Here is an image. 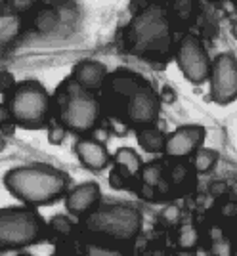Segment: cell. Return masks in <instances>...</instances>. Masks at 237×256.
<instances>
[{
  "label": "cell",
  "instance_id": "13",
  "mask_svg": "<svg viewBox=\"0 0 237 256\" xmlns=\"http://www.w3.org/2000/svg\"><path fill=\"white\" fill-rule=\"evenodd\" d=\"M75 153L78 160H80V164L92 172L106 170L109 160H111L106 144L92 138V136H88V134H82L75 142Z\"/></svg>",
  "mask_w": 237,
  "mask_h": 256
},
{
  "label": "cell",
  "instance_id": "23",
  "mask_svg": "<svg viewBox=\"0 0 237 256\" xmlns=\"http://www.w3.org/2000/svg\"><path fill=\"white\" fill-rule=\"evenodd\" d=\"M210 252L218 256L232 254V243L226 239V235L222 234L220 228H212V246H210Z\"/></svg>",
  "mask_w": 237,
  "mask_h": 256
},
{
  "label": "cell",
  "instance_id": "1",
  "mask_svg": "<svg viewBox=\"0 0 237 256\" xmlns=\"http://www.w3.org/2000/svg\"><path fill=\"white\" fill-rule=\"evenodd\" d=\"M4 186L20 203L27 206H48L69 192V176L50 164H22L4 174Z\"/></svg>",
  "mask_w": 237,
  "mask_h": 256
},
{
  "label": "cell",
  "instance_id": "3",
  "mask_svg": "<svg viewBox=\"0 0 237 256\" xmlns=\"http://www.w3.org/2000/svg\"><path fill=\"white\" fill-rule=\"evenodd\" d=\"M142 212L126 203L98 204L80 218L82 232L108 245H128L142 232Z\"/></svg>",
  "mask_w": 237,
  "mask_h": 256
},
{
  "label": "cell",
  "instance_id": "7",
  "mask_svg": "<svg viewBox=\"0 0 237 256\" xmlns=\"http://www.w3.org/2000/svg\"><path fill=\"white\" fill-rule=\"evenodd\" d=\"M176 64L186 80L203 84L210 75V58L203 40L195 32H184L176 44Z\"/></svg>",
  "mask_w": 237,
  "mask_h": 256
},
{
  "label": "cell",
  "instance_id": "29",
  "mask_svg": "<svg viewBox=\"0 0 237 256\" xmlns=\"http://www.w3.org/2000/svg\"><path fill=\"white\" fill-rule=\"evenodd\" d=\"M178 216H180V208L176 206V204H170V206H166L164 210H162V218L166 220V222H176L178 220Z\"/></svg>",
  "mask_w": 237,
  "mask_h": 256
},
{
  "label": "cell",
  "instance_id": "4",
  "mask_svg": "<svg viewBox=\"0 0 237 256\" xmlns=\"http://www.w3.org/2000/svg\"><path fill=\"white\" fill-rule=\"evenodd\" d=\"M56 118L67 128V132L90 134L102 122L104 107L96 92L84 90L69 76L64 80L54 96Z\"/></svg>",
  "mask_w": 237,
  "mask_h": 256
},
{
  "label": "cell",
  "instance_id": "21",
  "mask_svg": "<svg viewBox=\"0 0 237 256\" xmlns=\"http://www.w3.org/2000/svg\"><path fill=\"white\" fill-rule=\"evenodd\" d=\"M216 160H218V153L214 150H203V148H199V150L195 151V160H194L195 172H199V174L210 172L214 168Z\"/></svg>",
  "mask_w": 237,
  "mask_h": 256
},
{
  "label": "cell",
  "instance_id": "25",
  "mask_svg": "<svg viewBox=\"0 0 237 256\" xmlns=\"http://www.w3.org/2000/svg\"><path fill=\"white\" fill-rule=\"evenodd\" d=\"M46 128H48V142H50L52 146H62L65 136H67V128H65L58 118L50 120V124Z\"/></svg>",
  "mask_w": 237,
  "mask_h": 256
},
{
  "label": "cell",
  "instance_id": "35",
  "mask_svg": "<svg viewBox=\"0 0 237 256\" xmlns=\"http://www.w3.org/2000/svg\"><path fill=\"white\" fill-rule=\"evenodd\" d=\"M0 2H2V0H0Z\"/></svg>",
  "mask_w": 237,
  "mask_h": 256
},
{
  "label": "cell",
  "instance_id": "17",
  "mask_svg": "<svg viewBox=\"0 0 237 256\" xmlns=\"http://www.w3.org/2000/svg\"><path fill=\"white\" fill-rule=\"evenodd\" d=\"M62 23L60 20V12L52 8V6H42L34 12L32 16V27L34 31L40 32V34H48L58 29V25Z\"/></svg>",
  "mask_w": 237,
  "mask_h": 256
},
{
  "label": "cell",
  "instance_id": "10",
  "mask_svg": "<svg viewBox=\"0 0 237 256\" xmlns=\"http://www.w3.org/2000/svg\"><path fill=\"white\" fill-rule=\"evenodd\" d=\"M206 130L199 124H184L170 132L164 140V155L168 159H188L199 148H203Z\"/></svg>",
  "mask_w": 237,
  "mask_h": 256
},
{
  "label": "cell",
  "instance_id": "24",
  "mask_svg": "<svg viewBox=\"0 0 237 256\" xmlns=\"http://www.w3.org/2000/svg\"><path fill=\"white\" fill-rule=\"evenodd\" d=\"M134 180V176H130L128 172L124 170V168H120L115 164V168L109 172V186L113 188V190H128L130 182Z\"/></svg>",
  "mask_w": 237,
  "mask_h": 256
},
{
  "label": "cell",
  "instance_id": "20",
  "mask_svg": "<svg viewBox=\"0 0 237 256\" xmlns=\"http://www.w3.org/2000/svg\"><path fill=\"white\" fill-rule=\"evenodd\" d=\"M195 12V0H172V10L168 16L170 22H178V23H188L192 18H194Z\"/></svg>",
  "mask_w": 237,
  "mask_h": 256
},
{
  "label": "cell",
  "instance_id": "11",
  "mask_svg": "<svg viewBox=\"0 0 237 256\" xmlns=\"http://www.w3.org/2000/svg\"><path fill=\"white\" fill-rule=\"evenodd\" d=\"M102 203V188L96 182L78 184L65 193V208L71 216L82 218Z\"/></svg>",
  "mask_w": 237,
  "mask_h": 256
},
{
  "label": "cell",
  "instance_id": "27",
  "mask_svg": "<svg viewBox=\"0 0 237 256\" xmlns=\"http://www.w3.org/2000/svg\"><path fill=\"white\" fill-rule=\"evenodd\" d=\"M8 4H10L12 12H16V14H25V12L32 10L36 4H38V0H8Z\"/></svg>",
  "mask_w": 237,
  "mask_h": 256
},
{
  "label": "cell",
  "instance_id": "9",
  "mask_svg": "<svg viewBox=\"0 0 237 256\" xmlns=\"http://www.w3.org/2000/svg\"><path fill=\"white\" fill-rule=\"evenodd\" d=\"M210 100L226 106L237 100V58L234 54H218L210 62Z\"/></svg>",
  "mask_w": 237,
  "mask_h": 256
},
{
  "label": "cell",
  "instance_id": "6",
  "mask_svg": "<svg viewBox=\"0 0 237 256\" xmlns=\"http://www.w3.org/2000/svg\"><path fill=\"white\" fill-rule=\"evenodd\" d=\"M14 122L20 128L38 130L46 128L54 115V102L38 80H22L6 96Z\"/></svg>",
  "mask_w": 237,
  "mask_h": 256
},
{
  "label": "cell",
  "instance_id": "18",
  "mask_svg": "<svg viewBox=\"0 0 237 256\" xmlns=\"http://www.w3.org/2000/svg\"><path fill=\"white\" fill-rule=\"evenodd\" d=\"M115 164L120 166V168H124V170L128 172L130 176H134V178H138L142 172V166H144V160H142L140 153L136 150H132V148H118L115 151Z\"/></svg>",
  "mask_w": 237,
  "mask_h": 256
},
{
  "label": "cell",
  "instance_id": "26",
  "mask_svg": "<svg viewBox=\"0 0 237 256\" xmlns=\"http://www.w3.org/2000/svg\"><path fill=\"white\" fill-rule=\"evenodd\" d=\"M16 76L12 75L10 71H6V69H0V94L2 96H8L12 90L16 88Z\"/></svg>",
  "mask_w": 237,
  "mask_h": 256
},
{
  "label": "cell",
  "instance_id": "34",
  "mask_svg": "<svg viewBox=\"0 0 237 256\" xmlns=\"http://www.w3.org/2000/svg\"><path fill=\"white\" fill-rule=\"evenodd\" d=\"M234 2H236V6H237V0H234Z\"/></svg>",
  "mask_w": 237,
  "mask_h": 256
},
{
  "label": "cell",
  "instance_id": "30",
  "mask_svg": "<svg viewBox=\"0 0 237 256\" xmlns=\"http://www.w3.org/2000/svg\"><path fill=\"white\" fill-rule=\"evenodd\" d=\"M162 100H164V102H174V100H176L170 86H162Z\"/></svg>",
  "mask_w": 237,
  "mask_h": 256
},
{
  "label": "cell",
  "instance_id": "2",
  "mask_svg": "<svg viewBox=\"0 0 237 256\" xmlns=\"http://www.w3.org/2000/svg\"><path fill=\"white\" fill-rule=\"evenodd\" d=\"M126 42L136 56L166 64L164 60L172 48V22L168 12L161 4H148L132 18L126 29Z\"/></svg>",
  "mask_w": 237,
  "mask_h": 256
},
{
  "label": "cell",
  "instance_id": "28",
  "mask_svg": "<svg viewBox=\"0 0 237 256\" xmlns=\"http://www.w3.org/2000/svg\"><path fill=\"white\" fill-rule=\"evenodd\" d=\"M8 122H14L12 113H10V107H8L6 102H0V128L4 126V124H8Z\"/></svg>",
  "mask_w": 237,
  "mask_h": 256
},
{
  "label": "cell",
  "instance_id": "14",
  "mask_svg": "<svg viewBox=\"0 0 237 256\" xmlns=\"http://www.w3.org/2000/svg\"><path fill=\"white\" fill-rule=\"evenodd\" d=\"M109 71L108 67L100 62H94V60H82L75 65L73 73H71V78L75 80L78 86H82L84 90H90V92H100L104 90V86L108 82Z\"/></svg>",
  "mask_w": 237,
  "mask_h": 256
},
{
  "label": "cell",
  "instance_id": "15",
  "mask_svg": "<svg viewBox=\"0 0 237 256\" xmlns=\"http://www.w3.org/2000/svg\"><path fill=\"white\" fill-rule=\"evenodd\" d=\"M23 32V18L22 14L8 12L0 14V48H8L20 38Z\"/></svg>",
  "mask_w": 237,
  "mask_h": 256
},
{
  "label": "cell",
  "instance_id": "5",
  "mask_svg": "<svg viewBox=\"0 0 237 256\" xmlns=\"http://www.w3.org/2000/svg\"><path fill=\"white\" fill-rule=\"evenodd\" d=\"M48 237V224L34 206H4L0 208V252L22 250Z\"/></svg>",
  "mask_w": 237,
  "mask_h": 256
},
{
  "label": "cell",
  "instance_id": "22",
  "mask_svg": "<svg viewBox=\"0 0 237 256\" xmlns=\"http://www.w3.org/2000/svg\"><path fill=\"white\" fill-rule=\"evenodd\" d=\"M199 243V234H197V228L192 224H184L178 232V246L182 250H194Z\"/></svg>",
  "mask_w": 237,
  "mask_h": 256
},
{
  "label": "cell",
  "instance_id": "16",
  "mask_svg": "<svg viewBox=\"0 0 237 256\" xmlns=\"http://www.w3.org/2000/svg\"><path fill=\"white\" fill-rule=\"evenodd\" d=\"M136 140L144 151H150V153H162L164 151L166 136L161 128H157L155 124L136 128Z\"/></svg>",
  "mask_w": 237,
  "mask_h": 256
},
{
  "label": "cell",
  "instance_id": "19",
  "mask_svg": "<svg viewBox=\"0 0 237 256\" xmlns=\"http://www.w3.org/2000/svg\"><path fill=\"white\" fill-rule=\"evenodd\" d=\"M75 224L69 216L65 214H58L54 216L50 222H48V235H56V237H62V239H67L75 234Z\"/></svg>",
  "mask_w": 237,
  "mask_h": 256
},
{
  "label": "cell",
  "instance_id": "33",
  "mask_svg": "<svg viewBox=\"0 0 237 256\" xmlns=\"http://www.w3.org/2000/svg\"><path fill=\"white\" fill-rule=\"evenodd\" d=\"M232 32H234V36H236V40H237V22L234 23V27H232Z\"/></svg>",
  "mask_w": 237,
  "mask_h": 256
},
{
  "label": "cell",
  "instance_id": "12",
  "mask_svg": "<svg viewBox=\"0 0 237 256\" xmlns=\"http://www.w3.org/2000/svg\"><path fill=\"white\" fill-rule=\"evenodd\" d=\"M144 80H146L144 76L138 75V73H134V71H128V69H118L113 75H109L108 82L104 86V88H108V94H109V100H108L109 109L120 107V111H122L124 102L128 100L130 94H132Z\"/></svg>",
  "mask_w": 237,
  "mask_h": 256
},
{
  "label": "cell",
  "instance_id": "8",
  "mask_svg": "<svg viewBox=\"0 0 237 256\" xmlns=\"http://www.w3.org/2000/svg\"><path fill=\"white\" fill-rule=\"evenodd\" d=\"M161 115V98L153 90V86L144 80L124 102L122 107V122L134 130L142 126L157 124Z\"/></svg>",
  "mask_w": 237,
  "mask_h": 256
},
{
  "label": "cell",
  "instance_id": "32",
  "mask_svg": "<svg viewBox=\"0 0 237 256\" xmlns=\"http://www.w3.org/2000/svg\"><path fill=\"white\" fill-rule=\"evenodd\" d=\"M4 148H6V138H4L2 134H0V153L4 151Z\"/></svg>",
  "mask_w": 237,
  "mask_h": 256
},
{
  "label": "cell",
  "instance_id": "31",
  "mask_svg": "<svg viewBox=\"0 0 237 256\" xmlns=\"http://www.w3.org/2000/svg\"><path fill=\"white\" fill-rule=\"evenodd\" d=\"M226 190H228V188H226V184H224V182H216L214 186H212V193H214V195L226 192Z\"/></svg>",
  "mask_w": 237,
  "mask_h": 256
}]
</instances>
